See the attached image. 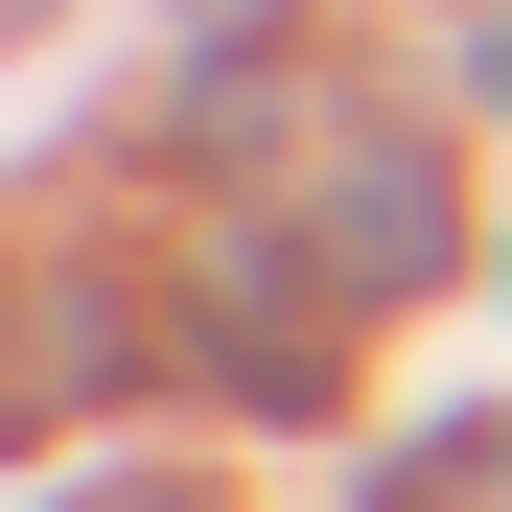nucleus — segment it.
<instances>
[{
  "mask_svg": "<svg viewBox=\"0 0 512 512\" xmlns=\"http://www.w3.org/2000/svg\"><path fill=\"white\" fill-rule=\"evenodd\" d=\"M350 280H443V163H350Z\"/></svg>",
  "mask_w": 512,
  "mask_h": 512,
  "instance_id": "1",
  "label": "nucleus"
},
{
  "mask_svg": "<svg viewBox=\"0 0 512 512\" xmlns=\"http://www.w3.org/2000/svg\"><path fill=\"white\" fill-rule=\"evenodd\" d=\"M373 512H489V419H419V443L373 466Z\"/></svg>",
  "mask_w": 512,
  "mask_h": 512,
  "instance_id": "2",
  "label": "nucleus"
},
{
  "mask_svg": "<svg viewBox=\"0 0 512 512\" xmlns=\"http://www.w3.org/2000/svg\"><path fill=\"white\" fill-rule=\"evenodd\" d=\"M163 24H256V0H163Z\"/></svg>",
  "mask_w": 512,
  "mask_h": 512,
  "instance_id": "3",
  "label": "nucleus"
},
{
  "mask_svg": "<svg viewBox=\"0 0 512 512\" xmlns=\"http://www.w3.org/2000/svg\"><path fill=\"white\" fill-rule=\"evenodd\" d=\"M94 512H187V489H94Z\"/></svg>",
  "mask_w": 512,
  "mask_h": 512,
  "instance_id": "4",
  "label": "nucleus"
},
{
  "mask_svg": "<svg viewBox=\"0 0 512 512\" xmlns=\"http://www.w3.org/2000/svg\"><path fill=\"white\" fill-rule=\"evenodd\" d=\"M0 24H24V0H0Z\"/></svg>",
  "mask_w": 512,
  "mask_h": 512,
  "instance_id": "5",
  "label": "nucleus"
}]
</instances>
